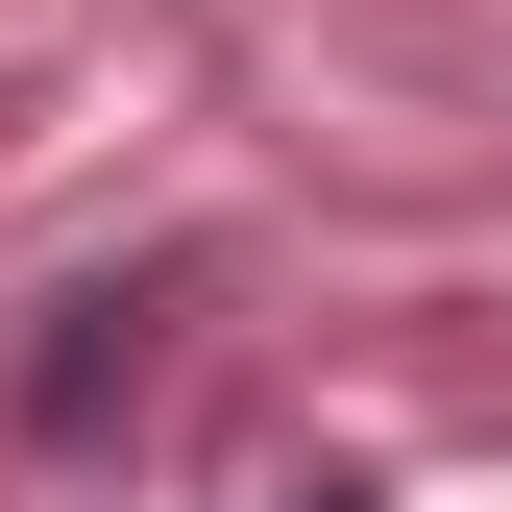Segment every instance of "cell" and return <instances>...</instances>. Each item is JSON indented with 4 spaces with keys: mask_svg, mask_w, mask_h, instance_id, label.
I'll return each mask as SVG.
<instances>
[{
    "mask_svg": "<svg viewBox=\"0 0 512 512\" xmlns=\"http://www.w3.org/2000/svg\"><path fill=\"white\" fill-rule=\"evenodd\" d=\"M293 512H366V488H293Z\"/></svg>",
    "mask_w": 512,
    "mask_h": 512,
    "instance_id": "2",
    "label": "cell"
},
{
    "mask_svg": "<svg viewBox=\"0 0 512 512\" xmlns=\"http://www.w3.org/2000/svg\"><path fill=\"white\" fill-rule=\"evenodd\" d=\"M122 391H147V293H74V342L25 366V415H49V439H98Z\"/></svg>",
    "mask_w": 512,
    "mask_h": 512,
    "instance_id": "1",
    "label": "cell"
}]
</instances>
